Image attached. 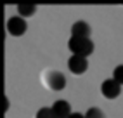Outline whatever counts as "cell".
<instances>
[{
    "instance_id": "6da1fadb",
    "label": "cell",
    "mask_w": 123,
    "mask_h": 118,
    "mask_svg": "<svg viewBox=\"0 0 123 118\" xmlns=\"http://www.w3.org/2000/svg\"><path fill=\"white\" fill-rule=\"evenodd\" d=\"M68 49L73 52V56H81V57H88L94 52V42L90 38H76L71 37L68 40Z\"/></svg>"
},
{
    "instance_id": "7a4b0ae2",
    "label": "cell",
    "mask_w": 123,
    "mask_h": 118,
    "mask_svg": "<svg viewBox=\"0 0 123 118\" xmlns=\"http://www.w3.org/2000/svg\"><path fill=\"white\" fill-rule=\"evenodd\" d=\"M43 82H45V85L54 92H59V90H62L66 87V77H64L61 71H55V70L47 71L43 75Z\"/></svg>"
},
{
    "instance_id": "3957f363",
    "label": "cell",
    "mask_w": 123,
    "mask_h": 118,
    "mask_svg": "<svg viewBox=\"0 0 123 118\" xmlns=\"http://www.w3.org/2000/svg\"><path fill=\"white\" fill-rule=\"evenodd\" d=\"M26 21H24V18H21V16H12V18L7 19V31H9V35L12 37H21L26 33Z\"/></svg>"
},
{
    "instance_id": "277c9868",
    "label": "cell",
    "mask_w": 123,
    "mask_h": 118,
    "mask_svg": "<svg viewBox=\"0 0 123 118\" xmlns=\"http://www.w3.org/2000/svg\"><path fill=\"white\" fill-rule=\"evenodd\" d=\"M101 92L106 99H116L121 94V85L114 78H106L101 85Z\"/></svg>"
},
{
    "instance_id": "5b68a950",
    "label": "cell",
    "mask_w": 123,
    "mask_h": 118,
    "mask_svg": "<svg viewBox=\"0 0 123 118\" xmlns=\"http://www.w3.org/2000/svg\"><path fill=\"white\" fill-rule=\"evenodd\" d=\"M68 70L75 75H83L88 70V61L87 57H81V56H71L68 59Z\"/></svg>"
},
{
    "instance_id": "8992f818",
    "label": "cell",
    "mask_w": 123,
    "mask_h": 118,
    "mask_svg": "<svg viewBox=\"0 0 123 118\" xmlns=\"http://www.w3.org/2000/svg\"><path fill=\"white\" fill-rule=\"evenodd\" d=\"M52 111H54L55 118H69L71 116V106H69L68 101L59 99L52 104Z\"/></svg>"
},
{
    "instance_id": "52a82bcc",
    "label": "cell",
    "mask_w": 123,
    "mask_h": 118,
    "mask_svg": "<svg viewBox=\"0 0 123 118\" xmlns=\"http://www.w3.org/2000/svg\"><path fill=\"white\" fill-rule=\"evenodd\" d=\"M90 33H92V30H90L88 23H85V21H76L71 26V37H76V38H90Z\"/></svg>"
},
{
    "instance_id": "ba28073f",
    "label": "cell",
    "mask_w": 123,
    "mask_h": 118,
    "mask_svg": "<svg viewBox=\"0 0 123 118\" xmlns=\"http://www.w3.org/2000/svg\"><path fill=\"white\" fill-rule=\"evenodd\" d=\"M18 12L21 18H31L35 12H37V7L33 4H19L18 5Z\"/></svg>"
},
{
    "instance_id": "9c48e42d",
    "label": "cell",
    "mask_w": 123,
    "mask_h": 118,
    "mask_svg": "<svg viewBox=\"0 0 123 118\" xmlns=\"http://www.w3.org/2000/svg\"><path fill=\"white\" fill-rule=\"evenodd\" d=\"M85 118H106V115H104L102 109H99V108H90V109H87Z\"/></svg>"
},
{
    "instance_id": "30bf717a",
    "label": "cell",
    "mask_w": 123,
    "mask_h": 118,
    "mask_svg": "<svg viewBox=\"0 0 123 118\" xmlns=\"http://www.w3.org/2000/svg\"><path fill=\"white\" fill-rule=\"evenodd\" d=\"M35 118H55V115L52 111V108H40L35 115Z\"/></svg>"
},
{
    "instance_id": "8fae6325",
    "label": "cell",
    "mask_w": 123,
    "mask_h": 118,
    "mask_svg": "<svg viewBox=\"0 0 123 118\" xmlns=\"http://www.w3.org/2000/svg\"><path fill=\"white\" fill-rule=\"evenodd\" d=\"M113 78L116 80L120 85H123V64H118L113 71Z\"/></svg>"
},
{
    "instance_id": "7c38bea8",
    "label": "cell",
    "mask_w": 123,
    "mask_h": 118,
    "mask_svg": "<svg viewBox=\"0 0 123 118\" xmlns=\"http://www.w3.org/2000/svg\"><path fill=\"white\" fill-rule=\"evenodd\" d=\"M69 118H85V115H81V113H71Z\"/></svg>"
}]
</instances>
